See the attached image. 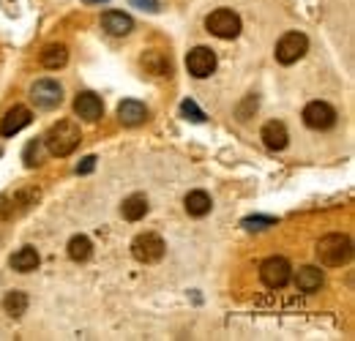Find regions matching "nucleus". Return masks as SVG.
Segmentation results:
<instances>
[{
	"mask_svg": "<svg viewBox=\"0 0 355 341\" xmlns=\"http://www.w3.org/2000/svg\"><path fill=\"white\" fill-rule=\"evenodd\" d=\"M142 69L148 74H156V77H170L173 74V63L162 49H148L142 55Z\"/></svg>",
	"mask_w": 355,
	"mask_h": 341,
	"instance_id": "obj_15",
	"label": "nucleus"
},
{
	"mask_svg": "<svg viewBox=\"0 0 355 341\" xmlns=\"http://www.w3.org/2000/svg\"><path fill=\"white\" fill-rule=\"evenodd\" d=\"M101 25L112 36H129L134 30V19L123 11H104L101 14Z\"/></svg>",
	"mask_w": 355,
	"mask_h": 341,
	"instance_id": "obj_14",
	"label": "nucleus"
},
{
	"mask_svg": "<svg viewBox=\"0 0 355 341\" xmlns=\"http://www.w3.org/2000/svg\"><path fill=\"white\" fill-rule=\"evenodd\" d=\"M96 170V156H85L80 164H77V175H90Z\"/></svg>",
	"mask_w": 355,
	"mask_h": 341,
	"instance_id": "obj_26",
	"label": "nucleus"
},
{
	"mask_svg": "<svg viewBox=\"0 0 355 341\" xmlns=\"http://www.w3.org/2000/svg\"><path fill=\"white\" fill-rule=\"evenodd\" d=\"M317 259L325 265V268H342L353 259V241L347 235H339V232H331L325 238L317 241Z\"/></svg>",
	"mask_w": 355,
	"mask_h": 341,
	"instance_id": "obj_2",
	"label": "nucleus"
},
{
	"mask_svg": "<svg viewBox=\"0 0 355 341\" xmlns=\"http://www.w3.org/2000/svg\"><path fill=\"white\" fill-rule=\"evenodd\" d=\"M83 3H88V6H96V3H98V6H101V3H110V0H83Z\"/></svg>",
	"mask_w": 355,
	"mask_h": 341,
	"instance_id": "obj_28",
	"label": "nucleus"
},
{
	"mask_svg": "<svg viewBox=\"0 0 355 341\" xmlns=\"http://www.w3.org/2000/svg\"><path fill=\"white\" fill-rule=\"evenodd\" d=\"M322 281H325V276H322V270L320 268H314V265H304V268H298V273H295V287L301 290V292H317L320 287H322Z\"/></svg>",
	"mask_w": 355,
	"mask_h": 341,
	"instance_id": "obj_16",
	"label": "nucleus"
},
{
	"mask_svg": "<svg viewBox=\"0 0 355 341\" xmlns=\"http://www.w3.org/2000/svg\"><path fill=\"white\" fill-rule=\"evenodd\" d=\"M306 52H309V39H306L304 33H298V30L284 33V36L276 42V60H279L282 66L298 63Z\"/></svg>",
	"mask_w": 355,
	"mask_h": 341,
	"instance_id": "obj_5",
	"label": "nucleus"
},
{
	"mask_svg": "<svg viewBox=\"0 0 355 341\" xmlns=\"http://www.w3.org/2000/svg\"><path fill=\"white\" fill-rule=\"evenodd\" d=\"M260 139L266 142L268 150H284L287 148V142H290V134H287V126L282 123V121H268L263 131H260Z\"/></svg>",
	"mask_w": 355,
	"mask_h": 341,
	"instance_id": "obj_12",
	"label": "nucleus"
},
{
	"mask_svg": "<svg viewBox=\"0 0 355 341\" xmlns=\"http://www.w3.org/2000/svg\"><path fill=\"white\" fill-rule=\"evenodd\" d=\"M183 205H186V213L194 216V218L208 216L211 208H214V202H211V197H208L205 191H189L186 200H183Z\"/></svg>",
	"mask_w": 355,
	"mask_h": 341,
	"instance_id": "obj_18",
	"label": "nucleus"
},
{
	"mask_svg": "<svg viewBox=\"0 0 355 341\" xmlns=\"http://www.w3.org/2000/svg\"><path fill=\"white\" fill-rule=\"evenodd\" d=\"M31 121H33V115H31L28 107H11L6 112V118H3V123H0V134L3 137H14L25 126H31Z\"/></svg>",
	"mask_w": 355,
	"mask_h": 341,
	"instance_id": "obj_11",
	"label": "nucleus"
},
{
	"mask_svg": "<svg viewBox=\"0 0 355 341\" xmlns=\"http://www.w3.org/2000/svg\"><path fill=\"white\" fill-rule=\"evenodd\" d=\"M276 224V218L273 216H249V218H243L241 221V227H246V229H266V227H273Z\"/></svg>",
	"mask_w": 355,
	"mask_h": 341,
	"instance_id": "obj_25",
	"label": "nucleus"
},
{
	"mask_svg": "<svg viewBox=\"0 0 355 341\" xmlns=\"http://www.w3.org/2000/svg\"><path fill=\"white\" fill-rule=\"evenodd\" d=\"M180 115H183L186 121H191V123H205V118H208V115H205V112H202L191 98H186V101L180 104Z\"/></svg>",
	"mask_w": 355,
	"mask_h": 341,
	"instance_id": "obj_23",
	"label": "nucleus"
},
{
	"mask_svg": "<svg viewBox=\"0 0 355 341\" xmlns=\"http://www.w3.org/2000/svg\"><path fill=\"white\" fill-rule=\"evenodd\" d=\"M118 118H121L123 126H142L148 121V107L142 101H137V98H126L118 107Z\"/></svg>",
	"mask_w": 355,
	"mask_h": 341,
	"instance_id": "obj_13",
	"label": "nucleus"
},
{
	"mask_svg": "<svg viewBox=\"0 0 355 341\" xmlns=\"http://www.w3.org/2000/svg\"><path fill=\"white\" fill-rule=\"evenodd\" d=\"M39 252L33 249V246H25V249H19L17 254L11 256V268L17 270V273H33L36 268H39Z\"/></svg>",
	"mask_w": 355,
	"mask_h": 341,
	"instance_id": "obj_19",
	"label": "nucleus"
},
{
	"mask_svg": "<svg viewBox=\"0 0 355 341\" xmlns=\"http://www.w3.org/2000/svg\"><path fill=\"white\" fill-rule=\"evenodd\" d=\"M90 254H93V246H90V241L85 235H74L69 241V256L74 262H85V259H90Z\"/></svg>",
	"mask_w": 355,
	"mask_h": 341,
	"instance_id": "obj_22",
	"label": "nucleus"
},
{
	"mask_svg": "<svg viewBox=\"0 0 355 341\" xmlns=\"http://www.w3.org/2000/svg\"><path fill=\"white\" fill-rule=\"evenodd\" d=\"M167 252V246H164V241L156 235V232H145V235H137L132 241V254L137 262H142V265H153V262H159L162 256Z\"/></svg>",
	"mask_w": 355,
	"mask_h": 341,
	"instance_id": "obj_6",
	"label": "nucleus"
},
{
	"mask_svg": "<svg viewBox=\"0 0 355 341\" xmlns=\"http://www.w3.org/2000/svg\"><path fill=\"white\" fill-rule=\"evenodd\" d=\"M290 279H293V265L284 256H268L260 265V281L268 290H282L290 284Z\"/></svg>",
	"mask_w": 355,
	"mask_h": 341,
	"instance_id": "obj_4",
	"label": "nucleus"
},
{
	"mask_svg": "<svg viewBox=\"0 0 355 341\" xmlns=\"http://www.w3.org/2000/svg\"><path fill=\"white\" fill-rule=\"evenodd\" d=\"M304 123L314 131H328V128L336 126V110L331 107V104H325V101H309L306 107H304Z\"/></svg>",
	"mask_w": 355,
	"mask_h": 341,
	"instance_id": "obj_7",
	"label": "nucleus"
},
{
	"mask_svg": "<svg viewBox=\"0 0 355 341\" xmlns=\"http://www.w3.org/2000/svg\"><path fill=\"white\" fill-rule=\"evenodd\" d=\"M42 139H44V148L52 156L66 159L77 150V145L83 142V134H80V126L74 121H60V123L49 128L46 137H42Z\"/></svg>",
	"mask_w": 355,
	"mask_h": 341,
	"instance_id": "obj_1",
	"label": "nucleus"
},
{
	"mask_svg": "<svg viewBox=\"0 0 355 341\" xmlns=\"http://www.w3.org/2000/svg\"><path fill=\"white\" fill-rule=\"evenodd\" d=\"M66 60H69V46H66V44L55 42V44H46L44 49H42V66L49 69V71L63 69Z\"/></svg>",
	"mask_w": 355,
	"mask_h": 341,
	"instance_id": "obj_17",
	"label": "nucleus"
},
{
	"mask_svg": "<svg viewBox=\"0 0 355 341\" xmlns=\"http://www.w3.org/2000/svg\"><path fill=\"white\" fill-rule=\"evenodd\" d=\"M74 112H77V118H83V121H88V123H96L101 115H104V104H101V98L96 96V93H77V98H74Z\"/></svg>",
	"mask_w": 355,
	"mask_h": 341,
	"instance_id": "obj_10",
	"label": "nucleus"
},
{
	"mask_svg": "<svg viewBox=\"0 0 355 341\" xmlns=\"http://www.w3.org/2000/svg\"><path fill=\"white\" fill-rule=\"evenodd\" d=\"M148 197L145 194H132V197H126L123 200V205H121V213L126 221H139V218H145L148 213Z\"/></svg>",
	"mask_w": 355,
	"mask_h": 341,
	"instance_id": "obj_20",
	"label": "nucleus"
},
{
	"mask_svg": "<svg viewBox=\"0 0 355 341\" xmlns=\"http://www.w3.org/2000/svg\"><path fill=\"white\" fill-rule=\"evenodd\" d=\"M132 3L139 8H148V11H159V0H132Z\"/></svg>",
	"mask_w": 355,
	"mask_h": 341,
	"instance_id": "obj_27",
	"label": "nucleus"
},
{
	"mask_svg": "<svg viewBox=\"0 0 355 341\" xmlns=\"http://www.w3.org/2000/svg\"><path fill=\"white\" fill-rule=\"evenodd\" d=\"M186 69L191 77L197 80H205L216 71V52L211 46H194L189 55H186Z\"/></svg>",
	"mask_w": 355,
	"mask_h": 341,
	"instance_id": "obj_8",
	"label": "nucleus"
},
{
	"mask_svg": "<svg viewBox=\"0 0 355 341\" xmlns=\"http://www.w3.org/2000/svg\"><path fill=\"white\" fill-rule=\"evenodd\" d=\"M205 28H208V33H214L216 39L230 42V39H238V33H241V17H238L232 8H216V11L208 14Z\"/></svg>",
	"mask_w": 355,
	"mask_h": 341,
	"instance_id": "obj_3",
	"label": "nucleus"
},
{
	"mask_svg": "<svg viewBox=\"0 0 355 341\" xmlns=\"http://www.w3.org/2000/svg\"><path fill=\"white\" fill-rule=\"evenodd\" d=\"M3 311L6 314H11V317H22L25 311H28V295L25 292H8L6 298H3Z\"/></svg>",
	"mask_w": 355,
	"mask_h": 341,
	"instance_id": "obj_21",
	"label": "nucleus"
},
{
	"mask_svg": "<svg viewBox=\"0 0 355 341\" xmlns=\"http://www.w3.org/2000/svg\"><path fill=\"white\" fill-rule=\"evenodd\" d=\"M31 98H33V104H36L39 110H55V107H60V101H63V87L58 85L55 80L46 77V80L33 82Z\"/></svg>",
	"mask_w": 355,
	"mask_h": 341,
	"instance_id": "obj_9",
	"label": "nucleus"
},
{
	"mask_svg": "<svg viewBox=\"0 0 355 341\" xmlns=\"http://www.w3.org/2000/svg\"><path fill=\"white\" fill-rule=\"evenodd\" d=\"M42 148H44V139H31L28 148H25V164L28 167H39L42 164Z\"/></svg>",
	"mask_w": 355,
	"mask_h": 341,
	"instance_id": "obj_24",
	"label": "nucleus"
}]
</instances>
